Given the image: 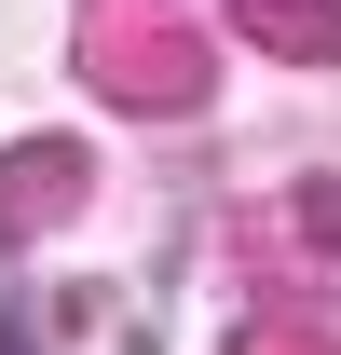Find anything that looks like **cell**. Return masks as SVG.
<instances>
[{
    "mask_svg": "<svg viewBox=\"0 0 341 355\" xmlns=\"http://www.w3.org/2000/svg\"><path fill=\"white\" fill-rule=\"evenodd\" d=\"M0 355H28V328H0Z\"/></svg>",
    "mask_w": 341,
    "mask_h": 355,
    "instance_id": "obj_1",
    "label": "cell"
}]
</instances>
